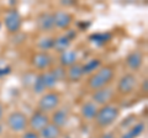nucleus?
I'll use <instances>...</instances> for the list:
<instances>
[{"label":"nucleus","mask_w":148,"mask_h":138,"mask_svg":"<svg viewBox=\"0 0 148 138\" xmlns=\"http://www.w3.org/2000/svg\"><path fill=\"white\" fill-rule=\"evenodd\" d=\"M115 78V68L111 66H104L100 67L95 73L89 75L86 80L88 88L91 89L92 91L98 90L105 86H109V84Z\"/></svg>","instance_id":"obj_1"},{"label":"nucleus","mask_w":148,"mask_h":138,"mask_svg":"<svg viewBox=\"0 0 148 138\" xmlns=\"http://www.w3.org/2000/svg\"><path fill=\"white\" fill-rule=\"evenodd\" d=\"M119 117H120V107L114 104H108L99 107L94 121L98 127L105 128L116 122Z\"/></svg>","instance_id":"obj_2"},{"label":"nucleus","mask_w":148,"mask_h":138,"mask_svg":"<svg viewBox=\"0 0 148 138\" xmlns=\"http://www.w3.org/2000/svg\"><path fill=\"white\" fill-rule=\"evenodd\" d=\"M6 125L12 132H25L29 127V117L21 111H14L6 117Z\"/></svg>","instance_id":"obj_3"},{"label":"nucleus","mask_w":148,"mask_h":138,"mask_svg":"<svg viewBox=\"0 0 148 138\" xmlns=\"http://www.w3.org/2000/svg\"><path fill=\"white\" fill-rule=\"evenodd\" d=\"M61 104V95L56 91H47L41 95L38 100V110L45 113L53 112Z\"/></svg>","instance_id":"obj_4"},{"label":"nucleus","mask_w":148,"mask_h":138,"mask_svg":"<svg viewBox=\"0 0 148 138\" xmlns=\"http://www.w3.org/2000/svg\"><path fill=\"white\" fill-rule=\"evenodd\" d=\"M137 88V78L135 74L132 73H127L123 77H121V79L119 80L117 86H116V91L122 95V96H127L131 95L133 91Z\"/></svg>","instance_id":"obj_5"},{"label":"nucleus","mask_w":148,"mask_h":138,"mask_svg":"<svg viewBox=\"0 0 148 138\" xmlns=\"http://www.w3.org/2000/svg\"><path fill=\"white\" fill-rule=\"evenodd\" d=\"M115 96V90L110 86H105L98 90H94L91 94V101L96 106H104V105L111 104Z\"/></svg>","instance_id":"obj_6"},{"label":"nucleus","mask_w":148,"mask_h":138,"mask_svg":"<svg viewBox=\"0 0 148 138\" xmlns=\"http://www.w3.org/2000/svg\"><path fill=\"white\" fill-rule=\"evenodd\" d=\"M49 123V116L40 110H37L29 117V127L34 132H41Z\"/></svg>","instance_id":"obj_7"},{"label":"nucleus","mask_w":148,"mask_h":138,"mask_svg":"<svg viewBox=\"0 0 148 138\" xmlns=\"http://www.w3.org/2000/svg\"><path fill=\"white\" fill-rule=\"evenodd\" d=\"M4 24L8 32L10 33H16V32L20 31L21 25H22V20L21 16L16 10H10L8 11V14L5 15V19H4Z\"/></svg>","instance_id":"obj_8"},{"label":"nucleus","mask_w":148,"mask_h":138,"mask_svg":"<svg viewBox=\"0 0 148 138\" xmlns=\"http://www.w3.org/2000/svg\"><path fill=\"white\" fill-rule=\"evenodd\" d=\"M31 63L36 69L38 70H45V69H48L52 64V57L48 52H37L32 56Z\"/></svg>","instance_id":"obj_9"},{"label":"nucleus","mask_w":148,"mask_h":138,"mask_svg":"<svg viewBox=\"0 0 148 138\" xmlns=\"http://www.w3.org/2000/svg\"><path fill=\"white\" fill-rule=\"evenodd\" d=\"M53 21L57 29H68L73 22V16L64 10H58L53 12Z\"/></svg>","instance_id":"obj_10"},{"label":"nucleus","mask_w":148,"mask_h":138,"mask_svg":"<svg viewBox=\"0 0 148 138\" xmlns=\"http://www.w3.org/2000/svg\"><path fill=\"white\" fill-rule=\"evenodd\" d=\"M126 66L131 69V70H138L141 67H142V63H143V54L141 51H132L131 53L127 54L126 59Z\"/></svg>","instance_id":"obj_11"},{"label":"nucleus","mask_w":148,"mask_h":138,"mask_svg":"<svg viewBox=\"0 0 148 138\" xmlns=\"http://www.w3.org/2000/svg\"><path fill=\"white\" fill-rule=\"evenodd\" d=\"M69 118V113L66 109H57L52 112V116L49 117V122L53 123L54 126L62 128L63 126L67 125Z\"/></svg>","instance_id":"obj_12"},{"label":"nucleus","mask_w":148,"mask_h":138,"mask_svg":"<svg viewBox=\"0 0 148 138\" xmlns=\"http://www.w3.org/2000/svg\"><path fill=\"white\" fill-rule=\"evenodd\" d=\"M37 25L38 29L42 32H49L54 29V21H53V14L51 12H42L37 19Z\"/></svg>","instance_id":"obj_13"},{"label":"nucleus","mask_w":148,"mask_h":138,"mask_svg":"<svg viewBox=\"0 0 148 138\" xmlns=\"http://www.w3.org/2000/svg\"><path fill=\"white\" fill-rule=\"evenodd\" d=\"M98 110H99V106H96V105L90 100V101H86V102H84L82 105L80 115H82L83 118L86 120V121H94L96 113H98Z\"/></svg>","instance_id":"obj_14"},{"label":"nucleus","mask_w":148,"mask_h":138,"mask_svg":"<svg viewBox=\"0 0 148 138\" xmlns=\"http://www.w3.org/2000/svg\"><path fill=\"white\" fill-rule=\"evenodd\" d=\"M84 77V72H83V64L75 63L67 68V79L71 83H78L82 80V78Z\"/></svg>","instance_id":"obj_15"},{"label":"nucleus","mask_w":148,"mask_h":138,"mask_svg":"<svg viewBox=\"0 0 148 138\" xmlns=\"http://www.w3.org/2000/svg\"><path fill=\"white\" fill-rule=\"evenodd\" d=\"M78 61V54L75 51L72 49H67L64 51L63 53H59V63H61V67L64 68H69L73 64H75Z\"/></svg>","instance_id":"obj_16"},{"label":"nucleus","mask_w":148,"mask_h":138,"mask_svg":"<svg viewBox=\"0 0 148 138\" xmlns=\"http://www.w3.org/2000/svg\"><path fill=\"white\" fill-rule=\"evenodd\" d=\"M40 138H59L62 136V128L54 126L53 123H48L41 132H38Z\"/></svg>","instance_id":"obj_17"},{"label":"nucleus","mask_w":148,"mask_h":138,"mask_svg":"<svg viewBox=\"0 0 148 138\" xmlns=\"http://www.w3.org/2000/svg\"><path fill=\"white\" fill-rule=\"evenodd\" d=\"M72 43V40L68 37L67 35H61L57 38H54L53 43V49L57 51L58 53H63L64 51L69 49V46Z\"/></svg>","instance_id":"obj_18"},{"label":"nucleus","mask_w":148,"mask_h":138,"mask_svg":"<svg viewBox=\"0 0 148 138\" xmlns=\"http://www.w3.org/2000/svg\"><path fill=\"white\" fill-rule=\"evenodd\" d=\"M145 128H146L145 123L138 122V123H136V125H133L126 133H125V135H122L120 138H137L143 133Z\"/></svg>","instance_id":"obj_19"},{"label":"nucleus","mask_w":148,"mask_h":138,"mask_svg":"<svg viewBox=\"0 0 148 138\" xmlns=\"http://www.w3.org/2000/svg\"><path fill=\"white\" fill-rule=\"evenodd\" d=\"M101 67V61L99 58H92L90 61H88L85 64H83V72L84 75H91L92 73H95L98 69Z\"/></svg>","instance_id":"obj_20"},{"label":"nucleus","mask_w":148,"mask_h":138,"mask_svg":"<svg viewBox=\"0 0 148 138\" xmlns=\"http://www.w3.org/2000/svg\"><path fill=\"white\" fill-rule=\"evenodd\" d=\"M32 90H34V93L37 95H42V94H45V91L47 90L46 89V85H45V81H43L42 73H40L38 75L35 77L34 81H32Z\"/></svg>","instance_id":"obj_21"},{"label":"nucleus","mask_w":148,"mask_h":138,"mask_svg":"<svg viewBox=\"0 0 148 138\" xmlns=\"http://www.w3.org/2000/svg\"><path fill=\"white\" fill-rule=\"evenodd\" d=\"M111 38V35L109 33V32H99V33H94L90 36V40L91 42H94L96 44H104L106 42H109Z\"/></svg>","instance_id":"obj_22"},{"label":"nucleus","mask_w":148,"mask_h":138,"mask_svg":"<svg viewBox=\"0 0 148 138\" xmlns=\"http://www.w3.org/2000/svg\"><path fill=\"white\" fill-rule=\"evenodd\" d=\"M43 81H45V85H46V89H53L56 85H57V80L53 75V73L51 70H47V72H43Z\"/></svg>","instance_id":"obj_23"},{"label":"nucleus","mask_w":148,"mask_h":138,"mask_svg":"<svg viewBox=\"0 0 148 138\" xmlns=\"http://www.w3.org/2000/svg\"><path fill=\"white\" fill-rule=\"evenodd\" d=\"M51 72L53 73V75H54V78H56V80L57 81H63V80L67 79V69L64 67H61V66L56 67Z\"/></svg>","instance_id":"obj_24"},{"label":"nucleus","mask_w":148,"mask_h":138,"mask_svg":"<svg viewBox=\"0 0 148 138\" xmlns=\"http://www.w3.org/2000/svg\"><path fill=\"white\" fill-rule=\"evenodd\" d=\"M53 43H54V38L52 37H45L38 42V47L42 49V52H46L48 49L53 48Z\"/></svg>","instance_id":"obj_25"},{"label":"nucleus","mask_w":148,"mask_h":138,"mask_svg":"<svg viewBox=\"0 0 148 138\" xmlns=\"http://www.w3.org/2000/svg\"><path fill=\"white\" fill-rule=\"evenodd\" d=\"M21 138H40V135L34 131H25Z\"/></svg>","instance_id":"obj_26"},{"label":"nucleus","mask_w":148,"mask_h":138,"mask_svg":"<svg viewBox=\"0 0 148 138\" xmlns=\"http://www.w3.org/2000/svg\"><path fill=\"white\" fill-rule=\"evenodd\" d=\"M10 73V68L6 67V68H0V77H3V75H6Z\"/></svg>","instance_id":"obj_27"},{"label":"nucleus","mask_w":148,"mask_h":138,"mask_svg":"<svg viewBox=\"0 0 148 138\" xmlns=\"http://www.w3.org/2000/svg\"><path fill=\"white\" fill-rule=\"evenodd\" d=\"M101 138H116V136H115V133H112V132H108L101 136Z\"/></svg>","instance_id":"obj_28"},{"label":"nucleus","mask_w":148,"mask_h":138,"mask_svg":"<svg viewBox=\"0 0 148 138\" xmlns=\"http://www.w3.org/2000/svg\"><path fill=\"white\" fill-rule=\"evenodd\" d=\"M61 4H62V5H64V6H72V5H74V3L71 1V0H66V1H62Z\"/></svg>","instance_id":"obj_29"},{"label":"nucleus","mask_w":148,"mask_h":138,"mask_svg":"<svg viewBox=\"0 0 148 138\" xmlns=\"http://www.w3.org/2000/svg\"><path fill=\"white\" fill-rule=\"evenodd\" d=\"M147 85H148V81L147 79H145V81H143V84H142V91H145V93H147Z\"/></svg>","instance_id":"obj_30"},{"label":"nucleus","mask_w":148,"mask_h":138,"mask_svg":"<svg viewBox=\"0 0 148 138\" xmlns=\"http://www.w3.org/2000/svg\"><path fill=\"white\" fill-rule=\"evenodd\" d=\"M3 117H4V107H3V105L0 104V122H1Z\"/></svg>","instance_id":"obj_31"}]
</instances>
